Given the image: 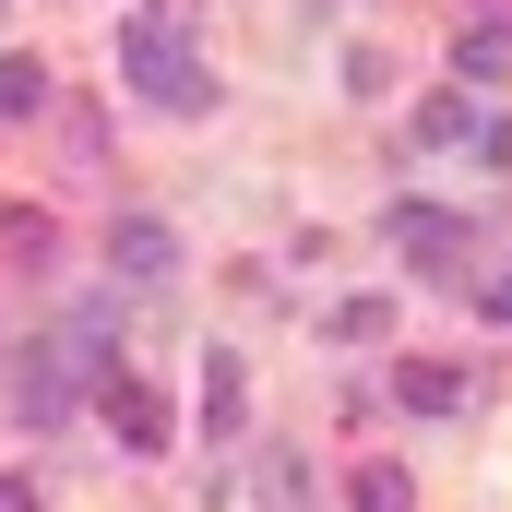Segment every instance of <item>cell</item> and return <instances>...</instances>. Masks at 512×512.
I'll use <instances>...</instances> for the list:
<instances>
[{
  "instance_id": "6da1fadb",
  "label": "cell",
  "mask_w": 512,
  "mask_h": 512,
  "mask_svg": "<svg viewBox=\"0 0 512 512\" xmlns=\"http://www.w3.org/2000/svg\"><path fill=\"white\" fill-rule=\"evenodd\" d=\"M120 72H131V96L167 108V120H203V108H215L203 60L179 48V0H131V12H120Z\"/></svg>"
},
{
  "instance_id": "7a4b0ae2",
  "label": "cell",
  "mask_w": 512,
  "mask_h": 512,
  "mask_svg": "<svg viewBox=\"0 0 512 512\" xmlns=\"http://www.w3.org/2000/svg\"><path fill=\"white\" fill-rule=\"evenodd\" d=\"M12 405H24V429H60L72 417V393L108 382V358H96V322H72V334H36V346H12Z\"/></svg>"
},
{
  "instance_id": "3957f363",
  "label": "cell",
  "mask_w": 512,
  "mask_h": 512,
  "mask_svg": "<svg viewBox=\"0 0 512 512\" xmlns=\"http://www.w3.org/2000/svg\"><path fill=\"white\" fill-rule=\"evenodd\" d=\"M96 405H108V429H120L131 453H167V405L131 382V370H108V382H96Z\"/></svg>"
},
{
  "instance_id": "277c9868",
  "label": "cell",
  "mask_w": 512,
  "mask_h": 512,
  "mask_svg": "<svg viewBox=\"0 0 512 512\" xmlns=\"http://www.w3.org/2000/svg\"><path fill=\"white\" fill-rule=\"evenodd\" d=\"M108 262H120V286H167V274H179V239H167L155 215H120V239H108Z\"/></svg>"
},
{
  "instance_id": "5b68a950",
  "label": "cell",
  "mask_w": 512,
  "mask_h": 512,
  "mask_svg": "<svg viewBox=\"0 0 512 512\" xmlns=\"http://www.w3.org/2000/svg\"><path fill=\"white\" fill-rule=\"evenodd\" d=\"M393 251H417L429 274H441V262H465V227H453L441 203H393Z\"/></svg>"
},
{
  "instance_id": "8992f818",
  "label": "cell",
  "mask_w": 512,
  "mask_h": 512,
  "mask_svg": "<svg viewBox=\"0 0 512 512\" xmlns=\"http://www.w3.org/2000/svg\"><path fill=\"white\" fill-rule=\"evenodd\" d=\"M239 417H251V382H239V358H203V429H215V441H239Z\"/></svg>"
},
{
  "instance_id": "52a82bcc",
  "label": "cell",
  "mask_w": 512,
  "mask_h": 512,
  "mask_svg": "<svg viewBox=\"0 0 512 512\" xmlns=\"http://www.w3.org/2000/svg\"><path fill=\"white\" fill-rule=\"evenodd\" d=\"M393 393H405L417 417H453V405H465V370H441V358H405V370H393Z\"/></svg>"
},
{
  "instance_id": "ba28073f",
  "label": "cell",
  "mask_w": 512,
  "mask_h": 512,
  "mask_svg": "<svg viewBox=\"0 0 512 512\" xmlns=\"http://www.w3.org/2000/svg\"><path fill=\"white\" fill-rule=\"evenodd\" d=\"M48 108V72L36 60H0V120H36Z\"/></svg>"
},
{
  "instance_id": "9c48e42d",
  "label": "cell",
  "mask_w": 512,
  "mask_h": 512,
  "mask_svg": "<svg viewBox=\"0 0 512 512\" xmlns=\"http://www.w3.org/2000/svg\"><path fill=\"white\" fill-rule=\"evenodd\" d=\"M417 143H477V108H465V96H429V108H417Z\"/></svg>"
},
{
  "instance_id": "30bf717a",
  "label": "cell",
  "mask_w": 512,
  "mask_h": 512,
  "mask_svg": "<svg viewBox=\"0 0 512 512\" xmlns=\"http://www.w3.org/2000/svg\"><path fill=\"white\" fill-rule=\"evenodd\" d=\"M358 512H417V489H405V465H370V477H358Z\"/></svg>"
},
{
  "instance_id": "8fae6325",
  "label": "cell",
  "mask_w": 512,
  "mask_h": 512,
  "mask_svg": "<svg viewBox=\"0 0 512 512\" xmlns=\"http://www.w3.org/2000/svg\"><path fill=\"white\" fill-rule=\"evenodd\" d=\"M512 72V36H465V84H501Z\"/></svg>"
},
{
  "instance_id": "7c38bea8",
  "label": "cell",
  "mask_w": 512,
  "mask_h": 512,
  "mask_svg": "<svg viewBox=\"0 0 512 512\" xmlns=\"http://www.w3.org/2000/svg\"><path fill=\"white\" fill-rule=\"evenodd\" d=\"M262 501H274V512H310V489H298V465H262Z\"/></svg>"
},
{
  "instance_id": "4fadbf2b",
  "label": "cell",
  "mask_w": 512,
  "mask_h": 512,
  "mask_svg": "<svg viewBox=\"0 0 512 512\" xmlns=\"http://www.w3.org/2000/svg\"><path fill=\"white\" fill-rule=\"evenodd\" d=\"M477 310H489V322H512V274H489V286H477Z\"/></svg>"
},
{
  "instance_id": "5bb4252c",
  "label": "cell",
  "mask_w": 512,
  "mask_h": 512,
  "mask_svg": "<svg viewBox=\"0 0 512 512\" xmlns=\"http://www.w3.org/2000/svg\"><path fill=\"white\" fill-rule=\"evenodd\" d=\"M0 512H36V477H0Z\"/></svg>"
}]
</instances>
